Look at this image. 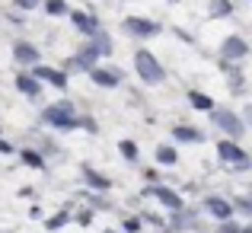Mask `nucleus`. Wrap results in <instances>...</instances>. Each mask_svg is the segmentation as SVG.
Segmentation results:
<instances>
[{"instance_id":"423d86ee","label":"nucleus","mask_w":252,"mask_h":233,"mask_svg":"<svg viewBox=\"0 0 252 233\" xmlns=\"http://www.w3.org/2000/svg\"><path fill=\"white\" fill-rule=\"evenodd\" d=\"M214 122L220 125L223 131H230L233 137H240V134H243V125H240V118H236V115H230V112H214Z\"/></svg>"},{"instance_id":"f8f14e48","label":"nucleus","mask_w":252,"mask_h":233,"mask_svg":"<svg viewBox=\"0 0 252 233\" xmlns=\"http://www.w3.org/2000/svg\"><path fill=\"white\" fill-rule=\"evenodd\" d=\"M223 55H227V58H243V55H246V42H240V38H230V42L223 45Z\"/></svg>"},{"instance_id":"0eeeda50","label":"nucleus","mask_w":252,"mask_h":233,"mask_svg":"<svg viewBox=\"0 0 252 233\" xmlns=\"http://www.w3.org/2000/svg\"><path fill=\"white\" fill-rule=\"evenodd\" d=\"M147 192H150V195H157V198H160V201L166 204V208H172V211H179V208H182V198H179L176 192L163 189V185H157V189H147Z\"/></svg>"},{"instance_id":"f257e3e1","label":"nucleus","mask_w":252,"mask_h":233,"mask_svg":"<svg viewBox=\"0 0 252 233\" xmlns=\"http://www.w3.org/2000/svg\"><path fill=\"white\" fill-rule=\"evenodd\" d=\"M134 61H137V70H141V77L147 80V83H163L166 74H163V67L157 64V58L150 55V51H137Z\"/></svg>"},{"instance_id":"6ab92c4d","label":"nucleus","mask_w":252,"mask_h":233,"mask_svg":"<svg viewBox=\"0 0 252 233\" xmlns=\"http://www.w3.org/2000/svg\"><path fill=\"white\" fill-rule=\"evenodd\" d=\"M23 160H26L29 166H35V169H42V166H45V163H42V157H38L35 150H23Z\"/></svg>"},{"instance_id":"f03ea898","label":"nucleus","mask_w":252,"mask_h":233,"mask_svg":"<svg viewBox=\"0 0 252 233\" xmlns=\"http://www.w3.org/2000/svg\"><path fill=\"white\" fill-rule=\"evenodd\" d=\"M45 122L55 125V128H77L74 105H48L45 109Z\"/></svg>"},{"instance_id":"dca6fc26","label":"nucleus","mask_w":252,"mask_h":233,"mask_svg":"<svg viewBox=\"0 0 252 233\" xmlns=\"http://www.w3.org/2000/svg\"><path fill=\"white\" fill-rule=\"evenodd\" d=\"M191 105H195V109H214V102H211L208 96H201V93H191Z\"/></svg>"},{"instance_id":"4be33fe9","label":"nucleus","mask_w":252,"mask_h":233,"mask_svg":"<svg viewBox=\"0 0 252 233\" xmlns=\"http://www.w3.org/2000/svg\"><path fill=\"white\" fill-rule=\"evenodd\" d=\"M35 3H38V0H16V6H23V10H32Z\"/></svg>"},{"instance_id":"9d476101","label":"nucleus","mask_w":252,"mask_h":233,"mask_svg":"<svg viewBox=\"0 0 252 233\" xmlns=\"http://www.w3.org/2000/svg\"><path fill=\"white\" fill-rule=\"evenodd\" d=\"M90 74H93V80H96L99 86H118V74H112V70H99V67H93Z\"/></svg>"},{"instance_id":"393cba45","label":"nucleus","mask_w":252,"mask_h":233,"mask_svg":"<svg viewBox=\"0 0 252 233\" xmlns=\"http://www.w3.org/2000/svg\"><path fill=\"white\" fill-rule=\"evenodd\" d=\"M105 233H115V230H105Z\"/></svg>"},{"instance_id":"aec40b11","label":"nucleus","mask_w":252,"mask_h":233,"mask_svg":"<svg viewBox=\"0 0 252 233\" xmlns=\"http://www.w3.org/2000/svg\"><path fill=\"white\" fill-rule=\"evenodd\" d=\"M122 154H125V157H137V147H134L131 141H122Z\"/></svg>"},{"instance_id":"b1692460","label":"nucleus","mask_w":252,"mask_h":233,"mask_svg":"<svg viewBox=\"0 0 252 233\" xmlns=\"http://www.w3.org/2000/svg\"><path fill=\"white\" fill-rule=\"evenodd\" d=\"M240 233H252V230H240Z\"/></svg>"},{"instance_id":"2eb2a0df","label":"nucleus","mask_w":252,"mask_h":233,"mask_svg":"<svg viewBox=\"0 0 252 233\" xmlns=\"http://www.w3.org/2000/svg\"><path fill=\"white\" fill-rule=\"evenodd\" d=\"M157 160H160L163 166H172V163H176L179 157H176V150H172V147H166V144H163V147L157 150Z\"/></svg>"},{"instance_id":"7ed1b4c3","label":"nucleus","mask_w":252,"mask_h":233,"mask_svg":"<svg viewBox=\"0 0 252 233\" xmlns=\"http://www.w3.org/2000/svg\"><path fill=\"white\" fill-rule=\"evenodd\" d=\"M125 29H128L131 35H137V38H147V35H157V29H160V26H157V23H150V19L128 16V19H125Z\"/></svg>"},{"instance_id":"20e7f679","label":"nucleus","mask_w":252,"mask_h":233,"mask_svg":"<svg viewBox=\"0 0 252 233\" xmlns=\"http://www.w3.org/2000/svg\"><path fill=\"white\" fill-rule=\"evenodd\" d=\"M217 154H220L227 163H233V166H249V157L243 154L240 147H236L233 141H220V147H217Z\"/></svg>"},{"instance_id":"6e6552de","label":"nucleus","mask_w":252,"mask_h":233,"mask_svg":"<svg viewBox=\"0 0 252 233\" xmlns=\"http://www.w3.org/2000/svg\"><path fill=\"white\" fill-rule=\"evenodd\" d=\"M35 77H38V80H48V83H55L58 90H64V86H67V77H64L61 70H51V67H35Z\"/></svg>"},{"instance_id":"f3484780","label":"nucleus","mask_w":252,"mask_h":233,"mask_svg":"<svg viewBox=\"0 0 252 233\" xmlns=\"http://www.w3.org/2000/svg\"><path fill=\"white\" fill-rule=\"evenodd\" d=\"M83 172H86V179H90L96 189H109V179L105 176H99V172H93V169H83Z\"/></svg>"},{"instance_id":"4468645a","label":"nucleus","mask_w":252,"mask_h":233,"mask_svg":"<svg viewBox=\"0 0 252 233\" xmlns=\"http://www.w3.org/2000/svg\"><path fill=\"white\" fill-rule=\"evenodd\" d=\"M74 23H77V26H80V29L86 32V35H96V32H99V26H96V23H93V19H90V16H83V13H74Z\"/></svg>"},{"instance_id":"39448f33","label":"nucleus","mask_w":252,"mask_h":233,"mask_svg":"<svg viewBox=\"0 0 252 233\" xmlns=\"http://www.w3.org/2000/svg\"><path fill=\"white\" fill-rule=\"evenodd\" d=\"M204 208H208V214L220 217V221H230V217H233V204L223 201V198H208V201H204Z\"/></svg>"},{"instance_id":"412c9836","label":"nucleus","mask_w":252,"mask_h":233,"mask_svg":"<svg viewBox=\"0 0 252 233\" xmlns=\"http://www.w3.org/2000/svg\"><path fill=\"white\" fill-rule=\"evenodd\" d=\"M214 13H230V3H223V0H217V3H214Z\"/></svg>"},{"instance_id":"5701e85b","label":"nucleus","mask_w":252,"mask_h":233,"mask_svg":"<svg viewBox=\"0 0 252 233\" xmlns=\"http://www.w3.org/2000/svg\"><path fill=\"white\" fill-rule=\"evenodd\" d=\"M0 154H10V144L6 141H0Z\"/></svg>"},{"instance_id":"a211bd4d","label":"nucleus","mask_w":252,"mask_h":233,"mask_svg":"<svg viewBox=\"0 0 252 233\" xmlns=\"http://www.w3.org/2000/svg\"><path fill=\"white\" fill-rule=\"evenodd\" d=\"M45 10H48L51 16H61L67 6H64V0H45Z\"/></svg>"},{"instance_id":"1a4fd4ad","label":"nucleus","mask_w":252,"mask_h":233,"mask_svg":"<svg viewBox=\"0 0 252 233\" xmlns=\"http://www.w3.org/2000/svg\"><path fill=\"white\" fill-rule=\"evenodd\" d=\"M16 61H23V64H35V61H38V51L32 48V45L19 42V45H16Z\"/></svg>"},{"instance_id":"9b49d317","label":"nucleus","mask_w":252,"mask_h":233,"mask_svg":"<svg viewBox=\"0 0 252 233\" xmlns=\"http://www.w3.org/2000/svg\"><path fill=\"white\" fill-rule=\"evenodd\" d=\"M16 86L26 93V96H38V80L35 77H23V74H19L16 77Z\"/></svg>"},{"instance_id":"ddd939ff","label":"nucleus","mask_w":252,"mask_h":233,"mask_svg":"<svg viewBox=\"0 0 252 233\" xmlns=\"http://www.w3.org/2000/svg\"><path fill=\"white\" fill-rule=\"evenodd\" d=\"M172 137H179V141H201V131L189 128V125H179V128L172 131Z\"/></svg>"}]
</instances>
